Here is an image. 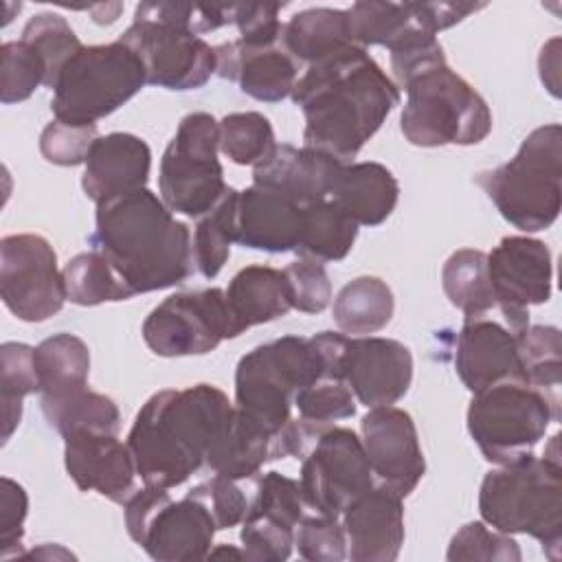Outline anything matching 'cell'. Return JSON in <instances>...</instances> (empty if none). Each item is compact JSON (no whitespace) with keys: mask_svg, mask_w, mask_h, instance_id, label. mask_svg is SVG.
Listing matches in <instances>:
<instances>
[{"mask_svg":"<svg viewBox=\"0 0 562 562\" xmlns=\"http://www.w3.org/2000/svg\"><path fill=\"white\" fill-rule=\"evenodd\" d=\"M290 97L305 119L303 145L340 162L356 158L400 105V88L360 46L307 66Z\"/></svg>","mask_w":562,"mask_h":562,"instance_id":"1","label":"cell"},{"mask_svg":"<svg viewBox=\"0 0 562 562\" xmlns=\"http://www.w3.org/2000/svg\"><path fill=\"white\" fill-rule=\"evenodd\" d=\"M132 294H147L182 283L193 268V235L147 187L97 204L88 237Z\"/></svg>","mask_w":562,"mask_h":562,"instance_id":"2","label":"cell"},{"mask_svg":"<svg viewBox=\"0 0 562 562\" xmlns=\"http://www.w3.org/2000/svg\"><path fill=\"white\" fill-rule=\"evenodd\" d=\"M233 404L213 384L165 389L136 413L127 432L136 472L145 485L178 487L206 463V452Z\"/></svg>","mask_w":562,"mask_h":562,"instance_id":"3","label":"cell"},{"mask_svg":"<svg viewBox=\"0 0 562 562\" xmlns=\"http://www.w3.org/2000/svg\"><path fill=\"white\" fill-rule=\"evenodd\" d=\"M347 336L318 331L310 338L281 336L244 353L235 369V408L257 419L272 437L292 419L294 395L321 375L342 378Z\"/></svg>","mask_w":562,"mask_h":562,"instance_id":"4","label":"cell"},{"mask_svg":"<svg viewBox=\"0 0 562 562\" xmlns=\"http://www.w3.org/2000/svg\"><path fill=\"white\" fill-rule=\"evenodd\" d=\"M479 514L503 533H525L549 560L562 553V461L525 457L490 470L479 487Z\"/></svg>","mask_w":562,"mask_h":562,"instance_id":"5","label":"cell"},{"mask_svg":"<svg viewBox=\"0 0 562 562\" xmlns=\"http://www.w3.org/2000/svg\"><path fill=\"white\" fill-rule=\"evenodd\" d=\"M474 182L514 228L538 233L549 228L562 209V127H536L514 158L476 173Z\"/></svg>","mask_w":562,"mask_h":562,"instance_id":"6","label":"cell"},{"mask_svg":"<svg viewBox=\"0 0 562 562\" xmlns=\"http://www.w3.org/2000/svg\"><path fill=\"white\" fill-rule=\"evenodd\" d=\"M404 90L400 130L415 147H465L492 132L487 101L448 61L424 70Z\"/></svg>","mask_w":562,"mask_h":562,"instance_id":"7","label":"cell"},{"mask_svg":"<svg viewBox=\"0 0 562 562\" xmlns=\"http://www.w3.org/2000/svg\"><path fill=\"white\" fill-rule=\"evenodd\" d=\"M147 83L138 55L121 40L83 46L53 83V116L75 125H97Z\"/></svg>","mask_w":562,"mask_h":562,"instance_id":"8","label":"cell"},{"mask_svg":"<svg viewBox=\"0 0 562 562\" xmlns=\"http://www.w3.org/2000/svg\"><path fill=\"white\" fill-rule=\"evenodd\" d=\"M558 417L555 397L522 380H507L472 393L465 422L481 454L490 463L509 465L533 454L536 443Z\"/></svg>","mask_w":562,"mask_h":562,"instance_id":"9","label":"cell"},{"mask_svg":"<svg viewBox=\"0 0 562 562\" xmlns=\"http://www.w3.org/2000/svg\"><path fill=\"white\" fill-rule=\"evenodd\" d=\"M220 125L209 112L182 116L160 158L158 191L171 213L204 217L226 195L224 167L217 158Z\"/></svg>","mask_w":562,"mask_h":562,"instance_id":"10","label":"cell"},{"mask_svg":"<svg viewBox=\"0 0 562 562\" xmlns=\"http://www.w3.org/2000/svg\"><path fill=\"white\" fill-rule=\"evenodd\" d=\"M130 538L158 562L209 558L217 533L211 512L193 496L173 501L167 487L145 485L123 503Z\"/></svg>","mask_w":562,"mask_h":562,"instance_id":"11","label":"cell"},{"mask_svg":"<svg viewBox=\"0 0 562 562\" xmlns=\"http://www.w3.org/2000/svg\"><path fill=\"white\" fill-rule=\"evenodd\" d=\"M299 485L307 509L340 518L353 498L375 485L362 439L342 426L321 430L303 457Z\"/></svg>","mask_w":562,"mask_h":562,"instance_id":"12","label":"cell"},{"mask_svg":"<svg viewBox=\"0 0 562 562\" xmlns=\"http://www.w3.org/2000/svg\"><path fill=\"white\" fill-rule=\"evenodd\" d=\"M0 296L24 323L48 321L64 307V272L46 237L15 233L0 239Z\"/></svg>","mask_w":562,"mask_h":562,"instance_id":"13","label":"cell"},{"mask_svg":"<svg viewBox=\"0 0 562 562\" xmlns=\"http://www.w3.org/2000/svg\"><path fill=\"white\" fill-rule=\"evenodd\" d=\"M119 40L138 55L149 86L198 90L215 75V48L184 26L134 11Z\"/></svg>","mask_w":562,"mask_h":562,"instance_id":"14","label":"cell"},{"mask_svg":"<svg viewBox=\"0 0 562 562\" xmlns=\"http://www.w3.org/2000/svg\"><path fill=\"white\" fill-rule=\"evenodd\" d=\"M145 345L160 358L204 356L231 338L224 290L176 292L158 303L140 327Z\"/></svg>","mask_w":562,"mask_h":562,"instance_id":"15","label":"cell"},{"mask_svg":"<svg viewBox=\"0 0 562 562\" xmlns=\"http://www.w3.org/2000/svg\"><path fill=\"white\" fill-rule=\"evenodd\" d=\"M487 270L494 301L503 312L509 331L518 334L529 325V307L551 299V250L536 237L509 235L487 255Z\"/></svg>","mask_w":562,"mask_h":562,"instance_id":"16","label":"cell"},{"mask_svg":"<svg viewBox=\"0 0 562 562\" xmlns=\"http://www.w3.org/2000/svg\"><path fill=\"white\" fill-rule=\"evenodd\" d=\"M362 448L378 485L406 498L426 472L419 435L411 413L397 406H378L360 422Z\"/></svg>","mask_w":562,"mask_h":562,"instance_id":"17","label":"cell"},{"mask_svg":"<svg viewBox=\"0 0 562 562\" xmlns=\"http://www.w3.org/2000/svg\"><path fill=\"white\" fill-rule=\"evenodd\" d=\"M342 378L367 408L393 406L413 382V356L406 345L382 336H347Z\"/></svg>","mask_w":562,"mask_h":562,"instance_id":"18","label":"cell"},{"mask_svg":"<svg viewBox=\"0 0 562 562\" xmlns=\"http://www.w3.org/2000/svg\"><path fill=\"white\" fill-rule=\"evenodd\" d=\"M64 465L81 492H97L112 503H125L136 490V463L119 435L81 430L64 437Z\"/></svg>","mask_w":562,"mask_h":562,"instance_id":"19","label":"cell"},{"mask_svg":"<svg viewBox=\"0 0 562 562\" xmlns=\"http://www.w3.org/2000/svg\"><path fill=\"white\" fill-rule=\"evenodd\" d=\"M347 558L351 562H393L404 544V498L373 485L342 512Z\"/></svg>","mask_w":562,"mask_h":562,"instance_id":"20","label":"cell"},{"mask_svg":"<svg viewBox=\"0 0 562 562\" xmlns=\"http://www.w3.org/2000/svg\"><path fill=\"white\" fill-rule=\"evenodd\" d=\"M454 369L470 393L522 380L516 336L496 321L465 318L457 334Z\"/></svg>","mask_w":562,"mask_h":562,"instance_id":"21","label":"cell"},{"mask_svg":"<svg viewBox=\"0 0 562 562\" xmlns=\"http://www.w3.org/2000/svg\"><path fill=\"white\" fill-rule=\"evenodd\" d=\"M342 165L345 162L325 151L277 143L272 151L252 167V184L307 206L329 198Z\"/></svg>","mask_w":562,"mask_h":562,"instance_id":"22","label":"cell"},{"mask_svg":"<svg viewBox=\"0 0 562 562\" xmlns=\"http://www.w3.org/2000/svg\"><path fill=\"white\" fill-rule=\"evenodd\" d=\"M83 165V193L101 204L147 187L151 149L136 134L112 132L94 140Z\"/></svg>","mask_w":562,"mask_h":562,"instance_id":"23","label":"cell"},{"mask_svg":"<svg viewBox=\"0 0 562 562\" xmlns=\"http://www.w3.org/2000/svg\"><path fill=\"white\" fill-rule=\"evenodd\" d=\"M303 209L255 184L237 191L235 244L263 252H294L303 228Z\"/></svg>","mask_w":562,"mask_h":562,"instance_id":"24","label":"cell"},{"mask_svg":"<svg viewBox=\"0 0 562 562\" xmlns=\"http://www.w3.org/2000/svg\"><path fill=\"white\" fill-rule=\"evenodd\" d=\"M215 75L235 81L257 101L277 103L292 94L299 79L296 61L279 46L250 48L239 40L215 46Z\"/></svg>","mask_w":562,"mask_h":562,"instance_id":"25","label":"cell"},{"mask_svg":"<svg viewBox=\"0 0 562 562\" xmlns=\"http://www.w3.org/2000/svg\"><path fill=\"white\" fill-rule=\"evenodd\" d=\"M231 338H237L255 325H263L283 318L292 310L290 288L283 270L272 266H246L241 268L224 290Z\"/></svg>","mask_w":562,"mask_h":562,"instance_id":"26","label":"cell"},{"mask_svg":"<svg viewBox=\"0 0 562 562\" xmlns=\"http://www.w3.org/2000/svg\"><path fill=\"white\" fill-rule=\"evenodd\" d=\"M329 200L358 226H380L397 206L400 182L380 162H351L340 167Z\"/></svg>","mask_w":562,"mask_h":562,"instance_id":"27","label":"cell"},{"mask_svg":"<svg viewBox=\"0 0 562 562\" xmlns=\"http://www.w3.org/2000/svg\"><path fill=\"white\" fill-rule=\"evenodd\" d=\"M270 446L272 432L233 404L231 415L206 452V465L213 474L233 481L250 479L270 461Z\"/></svg>","mask_w":562,"mask_h":562,"instance_id":"28","label":"cell"},{"mask_svg":"<svg viewBox=\"0 0 562 562\" xmlns=\"http://www.w3.org/2000/svg\"><path fill=\"white\" fill-rule=\"evenodd\" d=\"M349 46L351 42L347 29V11L314 7L294 13L281 31V48L299 64H318Z\"/></svg>","mask_w":562,"mask_h":562,"instance_id":"29","label":"cell"},{"mask_svg":"<svg viewBox=\"0 0 562 562\" xmlns=\"http://www.w3.org/2000/svg\"><path fill=\"white\" fill-rule=\"evenodd\" d=\"M395 310L393 290L380 277H356L340 288L331 316L345 336H371L384 329Z\"/></svg>","mask_w":562,"mask_h":562,"instance_id":"30","label":"cell"},{"mask_svg":"<svg viewBox=\"0 0 562 562\" xmlns=\"http://www.w3.org/2000/svg\"><path fill=\"white\" fill-rule=\"evenodd\" d=\"M40 406L48 426L61 437L81 430L110 435H119L121 430V413L116 402L103 393L90 391L88 386L61 395H44L40 397Z\"/></svg>","mask_w":562,"mask_h":562,"instance_id":"31","label":"cell"},{"mask_svg":"<svg viewBox=\"0 0 562 562\" xmlns=\"http://www.w3.org/2000/svg\"><path fill=\"white\" fill-rule=\"evenodd\" d=\"M33 360L40 382V397L61 395L88 386L90 349L75 334L59 331L44 338L35 347Z\"/></svg>","mask_w":562,"mask_h":562,"instance_id":"32","label":"cell"},{"mask_svg":"<svg viewBox=\"0 0 562 562\" xmlns=\"http://www.w3.org/2000/svg\"><path fill=\"white\" fill-rule=\"evenodd\" d=\"M358 237V224L349 220L329 198L303 209V228L294 252L314 261L345 259Z\"/></svg>","mask_w":562,"mask_h":562,"instance_id":"33","label":"cell"},{"mask_svg":"<svg viewBox=\"0 0 562 562\" xmlns=\"http://www.w3.org/2000/svg\"><path fill=\"white\" fill-rule=\"evenodd\" d=\"M441 285L452 307L465 318H481L496 301L490 283L487 252L476 248L454 250L441 268Z\"/></svg>","mask_w":562,"mask_h":562,"instance_id":"34","label":"cell"},{"mask_svg":"<svg viewBox=\"0 0 562 562\" xmlns=\"http://www.w3.org/2000/svg\"><path fill=\"white\" fill-rule=\"evenodd\" d=\"M66 299L81 307L101 303H116L132 299V290L112 268V263L97 250L75 255L64 268Z\"/></svg>","mask_w":562,"mask_h":562,"instance_id":"35","label":"cell"},{"mask_svg":"<svg viewBox=\"0 0 562 562\" xmlns=\"http://www.w3.org/2000/svg\"><path fill=\"white\" fill-rule=\"evenodd\" d=\"M347 11V29L351 42L360 48L367 46H391L413 26H422L417 22V13L413 2H378V0H360L353 2Z\"/></svg>","mask_w":562,"mask_h":562,"instance_id":"36","label":"cell"},{"mask_svg":"<svg viewBox=\"0 0 562 562\" xmlns=\"http://www.w3.org/2000/svg\"><path fill=\"white\" fill-rule=\"evenodd\" d=\"M516 336L522 380L558 400L562 378V336L553 325H527Z\"/></svg>","mask_w":562,"mask_h":562,"instance_id":"37","label":"cell"},{"mask_svg":"<svg viewBox=\"0 0 562 562\" xmlns=\"http://www.w3.org/2000/svg\"><path fill=\"white\" fill-rule=\"evenodd\" d=\"M235 195L237 189L228 187L226 195L213 211L200 217L193 231V268L204 279H215L231 257V244H235Z\"/></svg>","mask_w":562,"mask_h":562,"instance_id":"38","label":"cell"},{"mask_svg":"<svg viewBox=\"0 0 562 562\" xmlns=\"http://www.w3.org/2000/svg\"><path fill=\"white\" fill-rule=\"evenodd\" d=\"M35 347L26 342H2L0 347V391H2V443H7L22 419V400L40 393Z\"/></svg>","mask_w":562,"mask_h":562,"instance_id":"39","label":"cell"},{"mask_svg":"<svg viewBox=\"0 0 562 562\" xmlns=\"http://www.w3.org/2000/svg\"><path fill=\"white\" fill-rule=\"evenodd\" d=\"M217 125L220 151L235 165L255 167L277 145L272 123L261 112H231Z\"/></svg>","mask_w":562,"mask_h":562,"instance_id":"40","label":"cell"},{"mask_svg":"<svg viewBox=\"0 0 562 562\" xmlns=\"http://www.w3.org/2000/svg\"><path fill=\"white\" fill-rule=\"evenodd\" d=\"M22 42L40 53L46 64V86L53 88L61 68L83 48L66 18L44 11L33 15L22 29Z\"/></svg>","mask_w":562,"mask_h":562,"instance_id":"41","label":"cell"},{"mask_svg":"<svg viewBox=\"0 0 562 562\" xmlns=\"http://www.w3.org/2000/svg\"><path fill=\"white\" fill-rule=\"evenodd\" d=\"M46 86V64L35 48L22 40L0 46V101L4 105L26 101Z\"/></svg>","mask_w":562,"mask_h":562,"instance_id":"42","label":"cell"},{"mask_svg":"<svg viewBox=\"0 0 562 562\" xmlns=\"http://www.w3.org/2000/svg\"><path fill=\"white\" fill-rule=\"evenodd\" d=\"M294 408L305 422L331 426L338 419H349L356 415V397L345 378L321 375L312 384L296 391Z\"/></svg>","mask_w":562,"mask_h":562,"instance_id":"43","label":"cell"},{"mask_svg":"<svg viewBox=\"0 0 562 562\" xmlns=\"http://www.w3.org/2000/svg\"><path fill=\"white\" fill-rule=\"evenodd\" d=\"M305 501L301 494L299 479H290L277 470H270L259 476L255 496L248 505V514L263 516L288 527H294L305 516Z\"/></svg>","mask_w":562,"mask_h":562,"instance_id":"44","label":"cell"},{"mask_svg":"<svg viewBox=\"0 0 562 562\" xmlns=\"http://www.w3.org/2000/svg\"><path fill=\"white\" fill-rule=\"evenodd\" d=\"M522 553L518 542L498 529H490L483 520L463 525L448 544L446 560H485V562H520Z\"/></svg>","mask_w":562,"mask_h":562,"instance_id":"45","label":"cell"},{"mask_svg":"<svg viewBox=\"0 0 562 562\" xmlns=\"http://www.w3.org/2000/svg\"><path fill=\"white\" fill-rule=\"evenodd\" d=\"M389 50L393 83L397 88H406L424 70L446 64L443 46L439 44L437 35L428 33L422 26H413L411 31H406L400 40H395L389 46Z\"/></svg>","mask_w":562,"mask_h":562,"instance_id":"46","label":"cell"},{"mask_svg":"<svg viewBox=\"0 0 562 562\" xmlns=\"http://www.w3.org/2000/svg\"><path fill=\"white\" fill-rule=\"evenodd\" d=\"M294 549L310 562H342L347 560V536L338 518L303 516L294 529Z\"/></svg>","mask_w":562,"mask_h":562,"instance_id":"47","label":"cell"},{"mask_svg":"<svg viewBox=\"0 0 562 562\" xmlns=\"http://www.w3.org/2000/svg\"><path fill=\"white\" fill-rule=\"evenodd\" d=\"M244 558L252 562H283L294 549V527L246 514L239 531Z\"/></svg>","mask_w":562,"mask_h":562,"instance_id":"48","label":"cell"},{"mask_svg":"<svg viewBox=\"0 0 562 562\" xmlns=\"http://www.w3.org/2000/svg\"><path fill=\"white\" fill-rule=\"evenodd\" d=\"M97 138V125H75L53 119L40 134V151L50 165L77 167L86 162L88 151Z\"/></svg>","mask_w":562,"mask_h":562,"instance_id":"49","label":"cell"},{"mask_svg":"<svg viewBox=\"0 0 562 562\" xmlns=\"http://www.w3.org/2000/svg\"><path fill=\"white\" fill-rule=\"evenodd\" d=\"M288 279L292 310L303 314H321L331 301V281L321 261L299 257L283 268Z\"/></svg>","mask_w":562,"mask_h":562,"instance_id":"50","label":"cell"},{"mask_svg":"<svg viewBox=\"0 0 562 562\" xmlns=\"http://www.w3.org/2000/svg\"><path fill=\"white\" fill-rule=\"evenodd\" d=\"M187 494L198 498L211 512L217 531L233 529V527L241 525V520L248 514V505H250V501L246 498V494L237 485V481L220 476V474H213L211 479L191 487Z\"/></svg>","mask_w":562,"mask_h":562,"instance_id":"51","label":"cell"},{"mask_svg":"<svg viewBox=\"0 0 562 562\" xmlns=\"http://www.w3.org/2000/svg\"><path fill=\"white\" fill-rule=\"evenodd\" d=\"M283 2H233V24L239 42L250 48H270L281 42L283 24L279 11Z\"/></svg>","mask_w":562,"mask_h":562,"instance_id":"52","label":"cell"},{"mask_svg":"<svg viewBox=\"0 0 562 562\" xmlns=\"http://www.w3.org/2000/svg\"><path fill=\"white\" fill-rule=\"evenodd\" d=\"M29 514V494L26 490L9 479H0V558H20L22 538H24V520Z\"/></svg>","mask_w":562,"mask_h":562,"instance_id":"53","label":"cell"},{"mask_svg":"<svg viewBox=\"0 0 562 562\" xmlns=\"http://www.w3.org/2000/svg\"><path fill=\"white\" fill-rule=\"evenodd\" d=\"M413 7L422 29L437 35L439 31H446L459 24L470 13H476L485 4L483 2L479 4L476 2H413Z\"/></svg>","mask_w":562,"mask_h":562,"instance_id":"54","label":"cell"},{"mask_svg":"<svg viewBox=\"0 0 562 562\" xmlns=\"http://www.w3.org/2000/svg\"><path fill=\"white\" fill-rule=\"evenodd\" d=\"M538 70L544 88L553 97H560V37H553L542 46L538 57Z\"/></svg>","mask_w":562,"mask_h":562,"instance_id":"55","label":"cell"},{"mask_svg":"<svg viewBox=\"0 0 562 562\" xmlns=\"http://www.w3.org/2000/svg\"><path fill=\"white\" fill-rule=\"evenodd\" d=\"M20 558H40V560H72L75 555L68 551V549H64V547H59V544H48V542H44V544H40L37 549H31V551H24Z\"/></svg>","mask_w":562,"mask_h":562,"instance_id":"56","label":"cell"},{"mask_svg":"<svg viewBox=\"0 0 562 562\" xmlns=\"http://www.w3.org/2000/svg\"><path fill=\"white\" fill-rule=\"evenodd\" d=\"M220 555H231V558H244V549H235L233 544H220L213 547L209 558H220Z\"/></svg>","mask_w":562,"mask_h":562,"instance_id":"57","label":"cell"}]
</instances>
